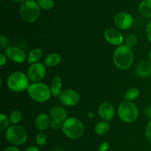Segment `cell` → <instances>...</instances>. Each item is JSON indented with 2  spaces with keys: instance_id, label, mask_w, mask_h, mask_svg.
<instances>
[{
  "instance_id": "obj_10",
  "label": "cell",
  "mask_w": 151,
  "mask_h": 151,
  "mask_svg": "<svg viewBox=\"0 0 151 151\" xmlns=\"http://www.w3.org/2000/svg\"><path fill=\"white\" fill-rule=\"evenodd\" d=\"M59 101L66 107H73L78 104L81 100V95L75 89H66L62 91L58 97Z\"/></svg>"
},
{
  "instance_id": "obj_29",
  "label": "cell",
  "mask_w": 151,
  "mask_h": 151,
  "mask_svg": "<svg viewBox=\"0 0 151 151\" xmlns=\"http://www.w3.org/2000/svg\"><path fill=\"white\" fill-rule=\"evenodd\" d=\"M145 137L147 141L150 144H151V119H150L149 122L147 123L145 128Z\"/></svg>"
},
{
  "instance_id": "obj_31",
  "label": "cell",
  "mask_w": 151,
  "mask_h": 151,
  "mask_svg": "<svg viewBox=\"0 0 151 151\" xmlns=\"http://www.w3.org/2000/svg\"><path fill=\"white\" fill-rule=\"evenodd\" d=\"M109 149V145L108 142H103L99 145L98 151H108Z\"/></svg>"
},
{
  "instance_id": "obj_33",
  "label": "cell",
  "mask_w": 151,
  "mask_h": 151,
  "mask_svg": "<svg viewBox=\"0 0 151 151\" xmlns=\"http://www.w3.org/2000/svg\"><path fill=\"white\" fill-rule=\"evenodd\" d=\"M145 115L147 118L151 119V105L146 107L145 109Z\"/></svg>"
},
{
  "instance_id": "obj_32",
  "label": "cell",
  "mask_w": 151,
  "mask_h": 151,
  "mask_svg": "<svg viewBox=\"0 0 151 151\" xmlns=\"http://www.w3.org/2000/svg\"><path fill=\"white\" fill-rule=\"evenodd\" d=\"M7 58L6 56V55L4 53L1 52L0 54V66H3L6 64L7 63Z\"/></svg>"
},
{
  "instance_id": "obj_26",
  "label": "cell",
  "mask_w": 151,
  "mask_h": 151,
  "mask_svg": "<svg viewBox=\"0 0 151 151\" xmlns=\"http://www.w3.org/2000/svg\"><path fill=\"white\" fill-rule=\"evenodd\" d=\"M37 2L40 8L46 10H51L55 5L54 0H38Z\"/></svg>"
},
{
  "instance_id": "obj_9",
  "label": "cell",
  "mask_w": 151,
  "mask_h": 151,
  "mask_svg": "<svg viewBox=\"0 0 151 151\" xmlns=\"http://www.w3.org/2000/svg\"><path fill=\"white\" fill-rule=\"evenodd\" d=\"M47 66L44 63H38L31 64L27 71V75L31 83L41 82L46 76Z\"/></svg>"
},
{
  "instance_id": "obj_18",
  "label": "cell",
  "mask_w": 151,
  "mask_h": 151,
  "mask_svg": "<svg viewBox=\"0 0 151 151\" xmlns=\"http://www.w3.org/2000/svg\"><path fill=\"white\" fill-rule=\"evenodd\" d=\"M61 62V57L57 52H52L46 56L44 58V63L48 67H55L58 66Z\"/></svg>"
},
{
  "instance_id": "obj_2",
  "label": "cell",
  "mask_w": 151,
  "mask_h": 151,
  "mask_svg": "<svg viewBox=\"0 0 151 151\" xmlns=\"http://www.w3.org/2000/svg\"><path fill=\"white\" fill-rule=\"evenodd\" d=\"M63 134L70 139H79L83 136L85 128L82 121L78 118L68 117L62 125Z\"/></svg>"
},
{
  "instance_id": "obj_15",
  "label": "cell",
  "mask_w": 151,
  "mask_h": 151,
  "mask_svg": "<svg viewBox=\"0 0 151 151\" xmlns=\"http://www.w3.org/2000/svg\"><path fill=\"white\" fill-rule=\"evenodd\" d=\"M35 124L36 128L39 131H44L48 129L51 124V119L49 114H40L35 118Z\"/></svg>"
},
{
  "instance_id": "obj_11",
  "label": "cell",
  "mask_w": 151,
  "mask_h": 151,
  "mask_svg": "<svg viewBox=\"0 0 151 151\" xmlns=\"http://www.w3.org/2000/svg\"><path fill=\"white\" fill-rule=\"evenodd\" d=\"M114 22L118 29L127 30L132 27L134 24V18L132 15L127 12H119L115 15Z\"/></svg>"
},
{
  "instance_id": "obj_25",
  "label": "cell",
  "mask_w": 151,
  "mask_h": 151,
  "mask_svg": "<svg viewBox=\"0 0 151 151\" xmlns=\"http://www.w3.org/2000/svg\"><path fill=\"white\" fill-rule=\"evenodd\" d=\"M35 142L40 147H42L47 144V137L44 131H38L35 136Z\"/></svg>"
},
{
  "instance_id": "obj_4",
  "label": "cell",
  "mask_w": 151,
  "mask_h": 151,
  "mask_svg": "<svg viewBox=\"0 0 151 151\" xmlns=\"http://www.w3.org/2000/svg\"><path fill=\"white\" fill-rule=\"evenodd\" d=\"M29 80L27 74L21 71H16L10 74L7 79V86L13 92H22L27 90Z\"/></svg>"
},
{
  "instance_id": "obj_14",
  "label": "cell",
  "mask_w": 151,
  "mask_h": 151,
  "mask_svg": "<svg viewBox=\"0 0 151 151\" xmlns=\"http://www.w3.org/2000/svg\"><path fill=\"white\" fill-rule=\"evenodd\" d=\"M97 112H98L99 116L103 121H107V122H110L115 116L114 107L111 103H107V102L101 103L99 106Z\"/></svg>"
},
{
  "instance_id": "obj_1",
  "label": "cell",
  "mask_w": 151,
  "mask_h": 151,
  "mask_svg": "<svg viewBox=\"0 0 151 151\" xmlns=\"http://www.w3.org/2000/svg\"><path fill=\"white\" fill-rule=\"evenodd\" d=\"M134 60V53L132 48L123 44L116 47L113 54V62L118 69L128 70L132 66Z\"/></svg>"
},
{
  "instance_id": "obj_12",
  "label": "cell",
  "mask_w": 151,
  "mask_h": 151,
  "mask_svg": "<svg viewBox=\"0 0 151 151\" xmlns=\"http://www.w3.org/2000/svg\"><path fill=\"white\" fill-rule=\"evenodd\" d=\"M7 59L16 63H23L27 60V55L22 48L16 46H10L4 50Z\"/></svg>"
},
{
  "instance_id": "obj_5",
  "label": "cell",
  "mask_w": 151,
  "mask_h": 151,
  "mask_svg": "<svg viewBox=\"0 0 151 151\" xmlns=\"http://www.w3.org/2000/svg\"><path fill=\"white\" fill-rule=\"evenodd\" d=\"M118 116L125 123H133L139 116V109L133 102L124 101L119 104L117 109Z\"/></svg>"
},
{
  "instance_id": "obj_16",
  "label": "cell",
  "mask_w": 151,
  "mask_h": 151,
  "mask_svg": "<svg viewBox=\"0 0 151 151\" xmlns=\"http://www.w3.org/2000/svg\"><path fill=\"white\" fill-rule=\"evenodd\" d=\"M136 73L141 78H148L151 75V63L147 60H143L138 63L136 68Z\"/></svg>"
},
{
  "instance_id": "obj_37",
  "label": "cell",
  "mask_w": 151,
  "mask_h": 151,
  "mask_svg": "<svg viewBox=\"0 0 151 151\" xmlns=\"http://www.w3.org/2000/svg\"><path fill=\"white\" fill-rule=\"evenodd\" d=\"M13 1L16 3H24V1H26L27 0H12Z\"/></svg>"
},
{
  "instance_id": "obj_23",
  "label": "cell",
  "mask_w": 151,
  "mask_h": 151,
  "mask_svg": "<svg viewBox=\"0 0 151 151\" xmlns=\"http://www.w3.org/2000/svg\"><path fill=\"white\" fill-rule=\"evenodd\" d=\"M8 116L11 125H19L22 119V113L19 110H14Z\"/></svg>"
},
{
  "instance_id": "obj_35",
  "label": "cell",
  "mask_w": 151,
  "mask_h": 151,
  "mask_svg": "<svg viewBox=\"0 0 151 151\" xmlns=\"http://www.w3.org/2000/svg\"><path fill=\"white\" fill-rule=\"evenodd\" d=\"M24 151H40V150L38 147H35V146L32 145L28 147Z\"/></svg>"
},
{
  "instance_id": "obj_20",
  "label": "cell",
  "mask_w": 151,
  "mask_h": 151,
  "mask_svg": "<svg viewBox=\"0 0 151 151\" xmlns=\"http://www.w3.org/2000/svg\"><path fill=\"white\" fill-rule=\"evenodd\" d=\"M140 15L146 19L151 18V0H143L139 6Z\"/></svg>"
},
{
  "instance_id": "obj_6",
  "label": "cell",
  "mask_w": 151,
  "mask_h": 151,
  "mask_svg": "<svg viewBox=\"0 0 151 151\" xmlns=\"http://www.w3.org/2000/svg\"><path fill=\"white\" fill-rule=\"evenodd\" d=\"M5 138L11 145L17 147L26 142L27 133L22 125H11L5 131Z\"/></svg>"
},
{
  "instance_id": "obj_28",
  "label": "cell",
  "mask_w": 151,
  "mask_h": 151,
  "mask_svg": "<svg viewBox=\"0 0 151 151\" xmlns=\"http://www.w3.org/2000/svg\"><path fill=\"white\" fill-rule=\"evenodd\" d=\"M8 47H10V40L4 34H1L0 35V48L5 50Z\"/></svg>"
},
{
  "instance_id": "obj_8",
  "label": "cell",
  "mask_w": 151,
  "mask_h": 151,
  "mask_svg": "<svg viewBox=\"0 0 151 151\" xmlns=\"http://www.w3.org/2000/svg\"><path fill=\"white\" fill-rule=\"evenodd\" d=\"M48 114L51 119L50 128L54 130L61 129L63 123L68 118L67 111L63 106L55 105L49 110Z\"/></svg>"
},
{
  "instance_id": "obj_13",
  "label": "cell",
  "mask_w": 151,
  "mask_h": 151,
  "mask_svg": "<svg viewBox=\"0 0 151 151\" xmlns=\"http://www.w3.org/2000/svg\"><path fill=\"white\" fill-rule=\"evenodd\" d=\"M103 36L106 42H108L111 45L119 47L123 44L124 36L122 32L117 29L109 28L105 30Z\"/></svg>"
},
{
  "instance_id": "obj_7",
  "label": "cell",
  "mask_w": 151,
  "mask_h": 151,
  "mask_svg": "<svg viewBox=\"0 0 151 151\" xmlns=\"http://www.w3.org/2000/svg\"><path fill=\"white\" fill-rule=\"evenodd\" d=\"M40 7L35 0H27L20 7V16L24 22L33 23L40 16Z\"/></svg>"
},
{
  "instance_id": "obj_19",
  "label": "cell",
  "mask_w": 151,
  "mask_h": 151,
  "mask_svg": "<svg viewBox=\"0 0 151 151\" xmlns=\"http://www.w3.org/2000/svg\"><path fill=\"white\" fill-rule=\"evenodd\" d=\"M43 56V52L41 49L35 48L29 51L27 55V62L29 64H33L39 62Z\"/></svg>"
},
{
  "instance_id": "obj_27",
  "label": "cell",
  "mask_w": 151,
  "mask_h": 151,
  "mask_svg": "<svg viewBox=\"0 0 151 151\" xmlns=\"http://www.w3.org/2000/svg\"><path fill=\"white\" fill-rule=\"evenodd\" d=\"M137 42H138V38L137 35L134 33H131L126 37L125 40V44L128 47L133 48L137 45Z\"/></svg>"
},
{
  "instance_id": "obj_21",
  "label": "cell",
  "mask_w": 151,
  "mask_h": 151,
  "mask_svg": "<svg viewBox=\"0 0 151 151\" xmlns=\"http://www.w3.org/2000/svg\"><path fill=\"white\" fill-rule=\"evenodd\" d=\"M111 125L107 121H100L94 126V132L99 136H104L109 131Z\"/></svg>"
},
{
  "instance_id": "obj_36",
  "label": "cell",
  "mask_w": 151,
  "mask_h": 151,
  "mask_svg": "<svg viewBox=\"0 0 151 151\" xmlns=\"http://www.w3.org/2000/svg\"><path fill=\"white\" fill-rule=\"evenodd\" d=\"M54 151H66V150H65L63 148V147H56Z\"/></svg>"
},
{
  "instance_id": "obj_24",
  "label": "cell",
  "mask_w": 151,
  "mask_h": 151,
  "mask_svg": "<svg viewBox=\"0 0 151 151\" xmlns=\"http://www.w3.org/2000/svg\"><path fill=\"white\" fill-rule=\"evenodd\" d=\"M10 119L9 116H7L5 114L1 113L0 114V131H6L7 128L10 127Z\"/></svg>"
},
{
  "instance_id": "obj_3",
  "label": "cell",
  "mask_w": 151,
  "mask_h": 151,
  "mask_svg": "<svg viewBox=\"0 0 151 151\" xmlns=\"http://www.w3.org/2000/svg\"><path fill=\"white\" fill-rule=\"evenodd\" d=\"M27 92L33 101L40 103L49 101L52 97L50 86L42 82L30 83Z\"/></svg>"
},
{
  "instance_id": "obj_22",
  "label": "cell",
  "mask_w": 151,
  "mask_h": 151,
  "mask_svg": "<svg viewBox=\"0 0 151 151\" xmlns=\"http://www.w3.org/2000/svg\"><path fill=\"white\" fill-rule=\"evenodd\" d=\"M139 95L140 90L137 87H131L125 91V94H124V98H125V101L134 102L139 97Z\"/></svg>"
},
{
  "instance_id": "obj_38",
  "label": "cell",
  "mask_w": 151,
  "mask_h": 151,
  "mask_svg": "<svg viewBox=\"0 0 151 151\" xmlns=\"http://www.w3.org/2000/svg\"><path fill=\"white\" fill-rule=\"evenodd\" d=\"M148 58H149V61L151 63V49L150 50V52H149L148 54Z\"/></svg>"
},
{
  "instance_id": "obj_30",
  "label": "cell",
  "mask_w": 151,
  "mask_h": 151,
  "mask_svg": "<svg viewBox=\"0 0 151 151\" xmlns=\"http://www.w3.org/2000/svg\"><path fill=\"white\" fill-rule=\"evenodd\" d=\"M146 36L147 40L151 43V21L147 24L146 27Z\"/></svg>"
},
{
  "instance_id": "obj_17",
  "label": "cell",
  "mask_w": 151,
  "mask_h": 151,
  "mask_svg": "<svg viewBox=\"0 0 151 151\" xmlns=\"http://www.w3.org/2000/svg\"><path fill=\"white\" fill-rule=\"evenodd\" d=\"M62 79L60 77L55 76L52 79L50 86V90H51L52 96L55 97H58L60 93L62 92Z\"/></svg>"
},
{
  "instance_id": "obj_34",
  "label": "cell",
  "mask_w": 151,
  "mask_h": 151,
  "mask_svg": "<svg viewBox=\"0 0 151 151\" xmlns=\"http://www.w3.org/2000/svg\"><path fill=\"white\" fill-rule=\"evenodd\" d=\"M4 151H21L19 150V148H18L16 146H9V147H6L5 149H4Z\"/></svg>"
}]
</instances>
